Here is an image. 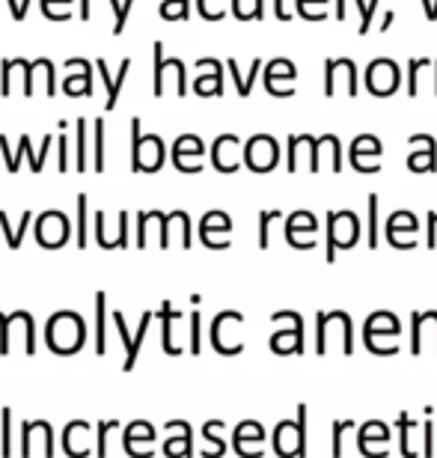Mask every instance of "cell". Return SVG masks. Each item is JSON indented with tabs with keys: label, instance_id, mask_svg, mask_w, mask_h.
<instances>
[{
	"label": "cell",
	"instance_id": "obj_56",
	"mask_svg": "<svg viewBox=\"0 0 437 458\" xmlns=\"http://www.w3.org/2000/svg\"><path fill=\"white\" fill-rule=\"evenodd\" d=\"M333 18H336V21H345V18H349V15H345V0H336V13H333Z\"/></svg>",
	"mask_w": 437,
	"mask_h": 458
},
{
	"label": "cell",
	"instance_id": "obj_33",
	"mask_svg": "<svg viewBox=\"0 0 437 458\" xmlns=\"http://www.w3.org/2000/svg\"><path fill=\"white\" fill-rule=\"evenodd\" d=\"M149 322H152V313H143V318H140V327H138V336H134V343H131L129 360H125V372H131V369H134V360H138V354H140V345H143V336H146V331H149Z\"/></svg>",
	"mask_w": 437,
	"mask_h": 458
},
{
	"label": "cell",
	"instance_id": "obj_6",
	"mask_svg": "<svg viewBox=\"0 0 437 458\" xmlns=\"http://www.w3.org/2000/svg\"><path fill=\"white\" fill-rule=\"evenodd\" d=\"M244 164L253 173H271L280 164V146L271 134H253L244 143Z\"/></svg>",
	"mask_w": 437,
	"mask_h": 458
},
{
	"label": "cell",
	"instance_id": "obj_43",
	"mask_svg": "<svg viewBox=\"0 0 437 458\" xmlns=\"http://www.w3.org/2000/svg\"><path fill=\"white\" fill-rule=\"evenodd\" d=\"M315 322H318V325H315V340H318V343H315V352H318V354H324V352H327V313H324V310L315 316Z\"/></svg>",
	"mask_w": 437,
	"mask_h": 458
},
{
	"label": "cell",
	"instance_id": "obj_10",
	"mask_svg": "<svg viewBox=\"0 0 437 458\" xmlns=\"http://www.w3.org/2000/svg\"><path fill=\"white\" fill-rule=\"evenodd\" d=\"M315 140H318V137H313V134H295V137H289V158H286L289 173H298V170L318 173V164H315Z\"/></svg>",
	"mask_w": 437,
	"mask_h": 458
},
{
	"label": "cell",
	"instance_id": "obj_17",
	"mask_svg": "<svg viewBox=\"0 0 437 458\" xmlns=\"http://www.w3.org/2000/svg\"><path fill=\"white\" fill-rule=\"evenodd\" d=\"M172 69L176 72V78H179V96H185L188 93V87H185V63L176 60V66H172V60L164 57V45L161 42H155V96H164V72Z\"/></svg>",
	"mask_w": 437,
	"mask_h": 458
},
{
	"label": "cell",
	"instance_id": "obj_34",
	"mask_svg": "<svg viewBox=\"0 0 437 458\" xmlns=\"http://www.w3.org/2000/svg\"><path fill=\"white\" fill-rule=\"evenodd\" d=\"M280 217H283L280 208H271V212L259 215V247H262V250H268V244H271V229L268 226L274 221H280Z\"/></svg>",
	"mask_w": 437,
	"mask_h": 458
},
{
	"label": "cell",
	"instance_id": "obj_28",
	"mask_svg": "<svg viewBox=\"0 0 437 458\" xmlns=\"http://www.w3.org/2000/svg\"><path fill=\"white\" fill-rule=\"evenodd\" d=\"M354 6H357V15H360L357 33H360V36L372 33V27H375V15H378L381 0H354Z\"/></svg>",
	"mask_w": 437,
	"mask_h": 458
},
{
	"label": "cell",
	"instance_id": "obj_54",
	"mask_svg": "<svg viewBox=\"0 0 437 458\" xmlns=\"http://www.w3.org/2000/svg\"><path fill=\"white\" fill-rule=\"evenodd\" d=\"M393 21H396V13H390V9H387V15L381 18V27H378V30H381V33H387L390 27H393Z\"/></svg>",
	"mask_w": 437,
	"mask_h": 458
},
{
	"label": "cell",
	"instance_id": "obj_23",
	"mask_svg": "<svg viewBox=\"0 0 437 458\" xmlns=\"http://www.w3.org/2000/svg\"><path fill=\"white\" fill-rule=\"evenodd\" d=\"M96 66H98V72H102V78H105V84H107V111H113L116 98H120V89H122V81H125V75H129V66H131V60H122V66H120V75H116V78H111V75H107V66H105V60H96Z\"/></svg>",
	"mask_w": 437,
	"mask_h": 458
},
{
	"label": "cell",
	"instance_id": "obj_24",
	"mask_svg": "<svg viewBox=\"0 0 437 458\" xmlns=\"http://www.w3.org/2000/svg\"><path fill=\"white\" fill-rule=\"evenodd\" d=\"M366 244L375 250V247L381 244V224H378V212H381V197L378 194H369L366 199Z\"/></svg>",
	"mask_w": 437,
	"mask_h": 458
},
{
	"label": "cell",
	"instance_id": "obj_45",
	"mask_svg": "<svg viewBox=\"0 0 437 458\" xmlns=\"http://www.w3.org/2000/svg\"><path fill=\"white\" fill-rule=\"evenodd\" d=\"M111 428H120V420H105V423L98 426V450H96L98 458L107 455V432H111Z\"/></svg>",
	"mask_w": 437,
	"mask_h": 458
},
{
	"label": "cell",
	"instance_id": "obj_53",
	"mask_svg": "<svg viewBox=\"0 0 437 458\" xmlns=\"http://www.w3.org/2000/svg\"><path fill=\"white\" fill-rule=\"evenodd\" d=\"M423 9H425V18H429V21H437V0H423Z\"/></svg>",
	"mask_w": 437,
	"mask_h": 458
},
{
	"label": "cell",
	"instance_id": "obj_41",
	"mask_svg": "<svg viewBox=\"0 0 437 458\" xmlns=\"http://www.w3.org/2000/svg\"><path fill=\"white\" fill-rule=\"evenodd\" d=\"M265 89L277 98H291L295 96V81H265Z\"/></svg>",
	"mask_w": 437,
	"mask_h": 458
},
{
	"label": "cell",
	"instance_id": "obj_4",
	"mask_svg": "<svg viewBox=\"0 0 437 458\" xmlns=\"http://www.w3.org/2000/svg\"><path fill=\"white\" fill-rule=\"evenodd\" d=\"M271 322H289L286 331H277L271 336V352L274 354H304V318L295 310H277Z\"/></svg>",
	"mask_w": 437,
	"mask_h": 458
},
{
	"label": "cell",
	"instance_id": "obj_26",
	"mask_svg": "<svg viewBox=\"0 0 437 458\" xmlns=\"http://www.w3.org/2000/svg\"><path fill=\"white\" fill-rule=\"evenodd\" d=\"M434 69V60L429 57H420V60H411V66H408V96L416 98L420 96V81H423V72Z\"/></svg>",
	"mask_w": 437,
	"mask_h": 458
},
{
	"label": "cell",
	"instance_id": "obj_50",
	"mask_svg": "<svg viewBox=\"0 0 437 458\" xmlns=\"http://www.w3.org/2000/svg\"><path fill=\"white\" fill-rule=\"evenodd\" d=\"M291 4H295V0H274V15L280 18V21H291Z\"/></svg>",
	"mask_w": 437,
	"mask_h": 458
},
{
	"label": "cell",
	"instance_id": "obj_5",
	"mask_svg": "<svg viewBox=\"0 0 437 458\" xmlns=\"http://www.w3.org/2000/svg\"><path fill=\"white\" fill-rule=\"evenodd\" d=\"M336 87H342L351 98L360 93L357 87V63L351 57H327L324 60V96L333 98Z\"/></svg>",
	"mask_w": 437,
	"mask_h": 458
},
{
	"label": "cell",
	"instance_id": "obj_40",
	"mask_svg": "<svg viewBox=\"0 0 437 458\" xmlns=\"http://www.w3.org/2000/svg\"><path fill=\"white\" fill-rule=\"evenodd\" d=\"M78 170H87V119H78Z\"/></svg>",
	"mask_w": 437,
	"mask_h": 458
},
{
	"label": "cell",
	"instance_id": "obj_31",
	"mask_svg": "<svg viewBox=\"0 0 437 458\" xmlns=\"http://www.w3.org/2000/svg\"><path fill=\"white\" fill-rule=\"evenodd\" d=\"M176 318H181V313L172 310L170 301H164V304H161V327H164V352H167V354H179L181 352V348H176L170 340V331H172V322H176Z\"/></svg>",
	"mask_w": 437,
	"mask_h": 458
},
{
	"label": "cell",
	"instance_id": "obj_29",
	"mask_svg": "<svg viewBox=\"0 0 437 458\" xmlns=\"http://www.w3.org/2000/svg\"><path fill=\"white\" fill-rule=\"evenodd\" d=\"M262 81H298V66L286 57H277V60L268 63L265 78Z\"/></svg>",
	"mask_w": 437,
	"mask_h": 458
},
{
	"label": "cell",
	"instance_id": "obj_15",
	"mask_svg": "<svg viewBox=\"0 0 437 458\" xmlns=\"http://www.w3.org/2000/svg\"><path fill=\"white\" fill-rule=\"evenodd\" d=\"M217 233H221L223 238H230V233H232V221L226 212H208L203 217V224H199V238H203V244L212 247V250H223V244L214 238Z\"/></svg>",
	"mask_w": 437,
	"mask_h": 458
},
{
	"label": "cell",
	"instance_id": "obj_47",
	"mask_svg": "<svg viewBox=\"0 0 437 458\" xmlns=\"http://www.w3.org/2000/svg\"><path fill=\"white\" fill-rule=\"evenodd\" d=\"M423 435H425V441H423V455H425V458H432V455H434V420H425V423H423Z\"/></svg>",
	"mask_w": 437,
	"mask_h": 458
},
{
	"label": "cell",
	"instance_id": "obj_8",
	"mask_svg": "<svg viewBox=\"0 0 437 458\" xmlns=\"http://www.w3.org/2000/svg\"><path fill=\"white\" fill-rule=\"evenodd\" d=\"M381 140L375 134H360L357 140L351 143V152H349V158H351V167L357 170V173H366V176H372V173H378L381 170Z\"/></svg>",
	"mask_w": 437,
	"mask_h": 458
},
{
	"label": "cell",
	"instance_id": "obj_1",
	"mask_svg": "<svg viewBox=\"0 0 437 458\" xmlns=\"http://www.w3.org/2000/svg\"><path fill=\"white\" fill-rule=\"evenodd\" d=\"M271 444L280 458H307V405H298L295 420L277 423Z\"/></svg>",
	"mask_w": 437,
	"mask_h": 458
},
{
	"label": "cell",
	"instance_id": "obj_39",
	"mask_svg": "<svg viewBox=\"0 0 437 458\" xmlns=\"http://www.w3.org/2000/svg\"><path fill=\"white\" fill-rule=\"evenodd\" d=\"M411 336H414V340H411V352L414 354H420L423 352V340H420V334H423V325H425V313H420V310H416V313L411 316Z\"/></svg>",
	"mask_w": 437,
	"mask_h": 458
},
{
	"label": "cell",
	"instance_id": "obj_51",
	"mask_svg": "<svg viewBox=\"0 0 437 458\" xmlns=\"http://www.w3.org/2000/svg\"><path fill=\"white\" fill-rule=\"evenodd\" d=\"M318 6V9H324V4L327 0H295V13L300 15V18H307V13H309V6Z\"/></svg>",
	"mask_w": 437,
	"mask_h": 458
},
{
	"label": "cell",
	"instance_id": "obj_38",
	"mask_svg": "<svg viewBox=\"0 0 437 458\" xmlns=\"http://www.w3.org/2000/svg\"><path fill=\"white\" fill-rule=\"evenodd\" d=\"M354 428V420H336L333 423V446H331V455L333 458H342V435Z\"/></svg>",
	"mask_w": 437,
	"mask_h": 458
},
{
	"label": "cell",
	"instance_id": "obj_35",
	"mask_svg": "<svg viewBox=\"0 0 437 458\" xmlns=\"http://www.w3.org/2000/svg\"><path fill=\"white\" fill-rule=\"evenodd\" d=\"M164 453L170 458H179V455H194V446H190V428L181 437H170L167 446H164Z\"/></svg>",
	"mask_w": 437,
	"mask_h": 458
},
{
	"label": "cell",
	"instance_id": "obj_57",
	"mask_svg": "<svg viewBox=\"0 0 437 458\" xmlns=\"http://www.w3.org/2000/svg\"><path fill=\"white\" fill-rule=\"evenodd\" d=\"M434 96H437V60H434Z\"/></svg>",
	"mask_w": 437,
	"mask_h": 458
},
{
	"label": "cell",
	"instance_id": "obj_2",
	"mask_svg": "<svg viewBox=\"0 0 437 458\" xmlns=\"http://www.w3.org/2000/svg\"><path fill=\"white\" fill-rule=\"evenodd\" d=\"M360 242V217L354 212L327 215V262H336V253L349 250Z\"/></svg>",
	"mask_w": 437,
	"mask_h": 458
},
{
	"label": "cell",
	"instance_id": "obj_52",
	"mask_svg": "<svg viewBox=\"0 0 437 458\" xmlns=\"http://www.w3.org/2000/svg\"><path fill=\"white\" fill-rule=\"evenodd\" d=\"M432 247V250H437V212H429V242H425Z\"/></svg>",
	"mask_w": 437,
	"mask_h": 458
},
{
	"label": "cell",
	"instance_id": "obj_13",
	"mask_svg": "<svg viewBox=\"0 0 437 458\" xmlns=\"http://www.w3.org/2000/svg\"><path fill=\"white\" fill-rule=\"evenodd\" d=\"M203 152H206L203 140H199L197 134H185V137H179L176 146H172V161H176V167L181 173H199L203 170V164H199Z\"/></svg>",
	"mask_w": 437,
	"mask_h": 458
},
{
	"label": "cell",
	"instance_id": "obj_16",
	"mask_svg": "<svg viewBox=\"0 0 437 458\" xmlns=\"http://www.w3.org/2000/svg\"><path fill=\"white\" fill-rule=\"evenodd\" d=\"M315 164L318 170L327 167L331 173H342V143L336 134H322L315 140Z\"/></svg>",
	"mask_w": 437,
	"mask_h": 458
},
{
	"label": "cell",
	"instance_id": "obj_7",
	"mask_svg": "<svg viewBox=\"0 0 437 458\" xmlns=\"http://www.w3.org/2000/svg\"><path fill=\"white\" fill-rule=\"evenodd\" d=\"M286 242L295 250H313L318 247V221L309 212H291L286 217Z\"/></svg>",
	"mask_w": 437,
	"mask_h": 458
},
{
	"label": "cell",
	"instance_id": "obj_25",
	"mask_svg": "<svg viewBox=\"0 0 437 458\" xmlns=\"http://www.w3.org/2000/svg\"><path fill=\"white\" fill-rule=\"evenodd\" d=\"M197 96H223V72H199L194 81Z\"/></svg>",
	"mask_w": 437,
	"mask_h": 458
},
{
	"label": "cell",
	"instance_id": "obj_58",
	"mask_svg": "<svg viewBox=\"0 0 437 458\" xmlns=\"http://www.w3.org/2000/svg\"><path fill=\"white\" fill-rule=\"evenodd\" d=\"M434 327H437V310H434Z\"/></svg>",
	"mask_w": 437,
	"mask_h": 458
},
{
	"label": "cell",
	"instance_id": "obj_11",
	"mask_svg": "<svg viewBox=\"0 0 437 458\" xmlns=\"http://www.w3.org/2000/svg\"><path fill=\"white\" fill-rule=\"evenodd\" d=\"M411 158H408V170L411 173H429L437 170V143L432 134H414L408 140Z\"/></svg>",
	"mask_w": 437,
	"mask_h": 458
},
{
	"label": "cell",
	"instance_id": "obj_3",
	"mask_svg": "<svg viewBox=\"0 0 437 458\" xmlns=\"http://www.w3.org/2000/svg\"><path fill=\"white\" fill-rule=\"evenodd\" d=\"M363 81H366V93L375 98H390L399 93L402 87V69H399L396 60L390 57H375L363 72Z\"/></svg>",
	"mask_w": 437,
	"mask_h": 458
},
{
	"label": "cell",
	"instance_id": "obj_55",
	"mask_svg": "<svg viewBox=\"0 0 437 458\" xmlns=\"http://www.w3.org/2000/svg\"><path fill=\"white\" fill-rule=\"evenodd\" d=\"M60 170H66V134H60Z\"/></svg>",
	"mask_w": 437,
	"mask_h": 458
},
{
	"label": "cell",
	"instance_id": "obj_46",
	"mask_svg": "<svg viewBox=\"0 0 437 458\" xmlns=\"http://www.w3.org/2000/svg\"><path fill=\"white\" fill-rule=\"evenodd\" d=\"M111 4H113V9H116L113 33L120 36V33H122V27H125V18H129V9H131V4H134V0H122V4H120V0H111Z\"/></svg>",
	"mask_w": 437,
	"mask_h": 458
},
{
	"label": "cell",
	"instance_id": "obj_14",
	"mask_svg": "<svg viewBox=\"0 0 437 458\" xmlns=\"http://www.w3.org/2000/svg\"><path fill=\"white\" fill-rule=\"evenodd\" d=\"M241 137L239 134H221L212 146V164L221 173H235L241 167L239 149H241Z\"/></svg>",
	"mask_w": 437,
	"mask_h": 458
},
{
	"label": "cell",
	"instance_id": "obj_21",
	"mask_svg": "<svg viewBox=\"0 0 437 458\" xmlns=\"http://www.w3.org/2000/svg\"><path fill=\"white\" fill-rule=\"evenodd\" d=\"M226 69H230V75H232V81H235V89H239V96L241 98H248L250 93H253V84H256V75L262 72V60L256 57L250 63V72L248 75H241V69H239V63L235 60H226Z\"/></svg>",
	"mask_w": 437,
	"mask_h": 458
},
{
	"label": "cell",
	"instance_id": "obj_32",
	"mask_svg": "<svg viewBox=\"0 0 437 458\" xmlns=\"http://www.w3.org/2000/svg\"><path fill=\"white\" fill-rule=\"evenodd\" d=\"M96 354H105V292L96 295Z\"/></svg>",
	"mask_w": 437,
	"mask_h": 458
},
{
	"label": "cell",
	"instance_id": "obj_48",
	"mask_svg": "<svg viewBox=\"0 0 437 458\" xmlns=\"http://www.w3.org/2000/svg\"><path fill=\"white\" fill-rule=\"evenodd\" d=\"M102 131H105V123H102V119H96V170H98V173L105 170V158H102V143H105V137H102Z\"/></svg>",
	"mask_w": 437,
	"mask_h": 458
},
{
	"label": "cell",
	"instance_id": "obj_27",
	"mask_svg": "<svg viewBox=\"0 0 437 458\" xmlns=\"http://www.w3.org/2000/svg\"><path fill=\"white\" fill-rule=\"evenodd\" d=\"M223 428V420H208V423L203 426V437L208 444H212V450H206L203 455L206 458H221L226 453V444H223V437H217V432Z\"/></svg>",
	"mask_w": 437,
	"mask_h": 458
},
{
	"label": "cell",
	"instance_id": "obj_12",
	"mask_svg": "<svg viewBox=\"0 0 437 458\" xmlns=\"http://www.w3.org/2000/svg\"><path fill=\"white\" fill-rule=\"evenodd\" d=\"M259 444H265V428H262L256 420H244V423L235 428V453H239L241 458H262V446Z\"/></svg>",
	"mask_w": 437,
	"mask_h": 458
},
{
	"label": "cell",
	"instance_id": "obj_9",
	"mask_svg": "<svg viewBox=\"0 0 437 458\" xmlns=\"http://www.w3.org/2000/svg\"><path fill=\"white\" fill-rule=\"evenodd\" d=\"M387 242L399 247V250H408V247L416 244V233H420V221H416L414 212H393L387 217Z\"/></svg>",
	"mask_w": 437,
	"mask_h": 458
},
{
	"label": "cell",
	"instance_id": "obj_18",
	"mask_svg": "<svg viewBox=\"0 0 437 458\" xmlns=\"http://www.w3.org/2000/svg\"><path fill=\"white\" fill-rule=\"evenodd\" d=\"M164 164V140L158 134H149V137H143V143H140V155L131 161V170L138 173V170H146V173H152V170H158Z\"/></svg>",
	"mask_w": 437,
	"mask_h": 458
},
{
	"label": "cell",
	"instance_id": "obj_49",
	"mask_svg": "<svg viewBox=\"0 0 437 458\" xmlns=\"http://www.w3.org/2000/svg\"><path fill=\"white\" fill-rule=\"evenodd\" d=\"M9 426H13V411L4 408V458L13 455V437H9Z\"/></svg>",
	"mask_w": 437,
	"mask_h": 458
},
{
	"label": "cell",
	"instance_id": "obj_36",
	"mask_svg": "<svg viewBox=\"0 0 437 458\" xmlns=\"http://www.w3.org/2000/svg\"><path fill=\"white\" fill-rule=\"evenodd\" d=\"M197 9H199V15H203L206 21H221V18H226L223 0H197Z\"/></svg>",
	"mask_w": 437,
	"mask_h": 458
},
{
	"label": "cell",
	"instance_id": "obj_37",
	"mask_svg": "<svg viewBox=\"0 0 437 458\" xmlns=\"http://www.w3.org/2000/svg\"><path fill=\"white\" fill-rule=\"evenodd\" d=\"M161 18H167V21H181V18H188V0H164Z\"/></svg>",
	"mask_w": 437,
	"mask_h": 458
},
{
	"label": "cell",
	"instance_id": "obj_44",
	"mask_svg": "<svg viewBox=\"0 0 437 458\" xmlns=\"http://www.w3.org/2000/svg\"><path fill=\"white\" fill-rule=\"evenodd\" d=\"M199 331H203V318H199V313L194 310V313H190V354L203 352V345H199Z\"/></svg>",
	"mask_w": 437,
	"mask_h": 458
},
{
	"label": "cell",
	"instance_id": "obj_30",
	"mask_svg": "<svg viewBox=\"0 0 437 458\" xmlns=\"http://www.w3.org/2000/svg\"><path fill=\"white\" fill-rule=\"evenodd\" d=\"M232 15L239 21H262L265 18V0H253V6H248V0H232Z\"/></svg>",
	"mask_w": 437,
	"mask_h": 458
},
{
	"label": "cell",
	"instance_id": "obj_19",
	"mask_svg": "<svg viewBox=\"0 0 437 458\" xmlns=\"http://www.w3.org/2000/svg\"><path fill=\"white\" fill-rule=\"evenodd\" d=\"M399 331H402V325H399L396 313H387V310H378V313H372L366 318V325H363V343L375 340L378 334H390V336H399Z\"/></svg>",
	"mask_w": 437,
	"mask_h": 458
},
{
	"label": "cell",
	"instance_id": "obj_42",
	"mask_svg": "<svg viewBox=\"0 0 437 458\" xmlns=\"http://www.w3.org/2000/svg\"><path fill=\"white\" fill-rule=\"evenodd\" d=\"M78 247H87V197H78Z\"/></svg>",
	"mask_w": 437,
	"mask_h": 458
},
{
	"label": "cell",
	"instance_id": "obj_22",
	"mask_svg": "<svg viewBox=\"0 0 437 458\" xmlns=\"http://www.w3.org/2000/svg\"><path fill=\"white\" fill-rule=\"evenodd\" d=\"M399 426V450H402V458H416L420 453L414 450V428H416V420L408 414V411H402L396 420Z\"/></svg>",
	"mask_w": 437,
	"mask_h": 458
},
{
	"label": "cell",
	"instance_id": "obj_20",
	"mask_svg": "<svg viewBox=\"0 0 437 458\" xmlns=\"http://www.w3.org/2000/svg\"><path fill=\"white\" fill-rule=\"evenodd\" d=\"M51 233H57L63 242L69 238V221L63 215H57V212H48V215H42L39 221H36V238H39V244H45L48 247V242H51Z\"/></svg>",
	"mask_w": 437,
	"mask_h": 458
}]
</instances>
